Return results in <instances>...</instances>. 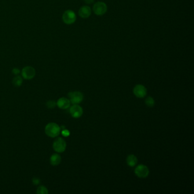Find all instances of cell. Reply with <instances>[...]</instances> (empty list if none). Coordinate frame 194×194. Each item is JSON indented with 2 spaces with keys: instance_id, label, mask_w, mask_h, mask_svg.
<instances>
[{
  "instance_id": "cell-1",
  "label": "cell",
  "mask_w": 194,
  "mask_h": 194,
  "mask_svg": "<svg viewBox=\"0 0 194 194\" xmlns=\"http://www.w3.org/2000/svg\"><path fill=\"white\" fill-rule=\"evenodd\" d=\"M61 130V127L57 124L51 123L46 126L45 133L49 137L55 138L60 134Z\"/></svg>"
},
{
  "instance_id": "cell-2",
  "label": "cell",
  "mask_w": 194,
  "mask_h": 194,
  "mask_svg": "<svg viewBox=\"0 0 194 194\" xmlns=\"http://www.w3.org/2000/svg\"><path fill=\"white\" fill-rule=\"evenodd\" d=\"M67 144L65 140L59 137L56 139L53 143V149L57 153H63L65 150Z\"/></svg>"
},
{
  "instance_id": "cell-3",
  "label": "cell",
  "mask_w": 194,
  "mask_h": 194,
  "mask_svg": "<svg viewBox=\"0 0 194 194\" xmlns=\"http://www.w3.org/2000/svg\"><path fill=\"white\" fill-rule=\"evenodd\" d=\"M134 172L135 175L140 178H145L149 174L148 167L144 164H139L135 168Z\"/></svg>"
},
{
  "instance_id": "cell-4",
  "label": "cell",
  "mask_w": 194,
  "mask_h": 194,
  "mask_svg": "<svg viewBox=\"0 0 194 194\" xmlns=\"http://www.w3.org/2000/svg\"><path fill=\"white\" fill-rule=\"evenodd\" d=\"M62 18L63 22L67 25H71L73 24L76 20L75 13L71 10H66L64 13Z\"/></svg>"
},
{
  "instance_id": "cell-5",
  "label": "cell",
  "mask_w": 194,
  "mask_h": 194,
  "mask_svg": "<svg viewBox=\"0 0 194 194\" xmlns=\"http://www.w3.org/2000/svg\"><path fill=\"white\" fill-rule=\"evenodd\" d=\"M70 102L73 104H78L80 103L84 98L83 94L79 91L71 92L68 94Z\"/></svg>"
},
{
  "instance_id": "cell-6",
  "label": "cell",
  "mask_w": 194,
  "mask_h": 194,
  "mask_svg": "<svg viewBox=\"0 0 194 194\" xmlns=\"http://www.w3.org/2000/svg\"><path fill=\"white\" fill-rule=\"evenodd\" d=\"M93 10L97 15H102L106 12L107 6L103 2H97L94 5Z\"/></svg>"
},
{
  "instance_id": "cell-7",
  "label": "cell",
  "mask_w": 194,
  "mask_h": 194,
  "mask_svg": "<svg viewBox=\"0 0 194 194\" xmlns=\"http://www.w3.org/2000/svg\"><path fill=\"white\" fill-rule=\"evenodd\" d=\"M35 75V70L32 67L27 66L22 69V76L25 79L31 80L34 77Z\"/></svg>"
},
{
  "instance_id": "cell-8",
  "label": "cell",
  "mask_w": 194,
  "mask_h": 194,
  "mask_svg": "<svg viewBox=\"0 0 194 194\" xmlns=\"http://www.w3.org/2000/svg\"><path fill=\"white\" fill-rule=\"evenodd\" d=\"M69 113L72 117L75 119H78L83 115V110L80 105L77 104H74L70 108Z\"/></svg>"
},
{
  "instance_id": "cell-9",
  "label": "cell",
  "mask_w": 194,
  "mask_h": 194,
  "mask_svg": "<svg viewBox=\"0 0 194 194\" xmlns=\"http://www.w3.org/2000/svg\"><path fill=\"white\" fill-rule=\"evenodd\" d=\"M133 93L136 97L143 98L145 97L147 94V89L143 85L138 84L134 87Z\"/></svg>"
},
{
  "instance_id": "cell-10",
  "label": "cell",
  "mask_w": 194,
  "mask_h": 194,
  "mask_svg": "<svg viewBox=\"0 0 194 194\" xmlns=\"http://www.w3.org/2000/svg\"><path fill=\"white\" fill-rule=\"evenodd\" d=\"M57 106L62 109H66L70 106L71 102L69 99L65 97L60 98L57 102Z\"/></svg>"
},
{
  "instance_id": "cell-11",
  "label": "cell",
  "mask_w": 194,
  "mask_h": 194,
  "mask_svg": "<svg viewBox=\"0 0 194 194\" xmlns=\"http://www.w3.org/2000/svg\"><path fill=\"white\" fill-rule=\"evenodd\" d=\"M91 8L88 6H83L79 10V15L83 18H88L91 15Z\"/></svg>"
},
{
  "instance_id": "cell-12",
  "label": "cell",
  "mask_w": 194,
  "mask_h": 194,
  "mask_svg": "<svg viewBox=\"0 0 194 194\" xmlns=\"http://www.w3.org/2000/svg\"><path fill=\"white\" fill-rule=\"evenodd\" d=\"M62 161L61 157L59 154H54L51 156L50 157V163L53 166H58L59 165Z\"/></svg>"
},
{
  "instance_id": "cell-13",
  "label": "cell",
  "mask_w": 194,
  "mask_h": 194,
  "mask_svg": "<svg viewBox=\"0 0 194 194\" xmlns=\"http://www.w3.org/2000/svg\"><path fill=\"white\" fill-rule=\"evenodd\" d=\"M127 162L128 166H129L130 167H134L137 164L138 162V160L137 158L134 155L130 154L127 157Z\"/></svg>"
},
{
  "instance_id": "cell-14",
  "label": "cell",
  "mask_w": 194,
  "mask_h": 194,
  "mask_svg": "<svg viewBox=\"0 0 194 194\" xmlns=\"http://www.w3.org/2000/svg\"><path fill=\"white\" fill-rule=\"evenodd\" d=\"M22 78L20 76H17L13 79V84L16 87H20L22 85Z\"/></svg>"
},
{
  "instance_id": "cell-15",
  "label": "cell",
  "mask_w": 194,
  "mask_h": 194,
  "mask_svg": "<svg viewBox=\"0 0 194 194\" xmlns=\"http://www.w3.org/2000/svg\"><path fill=\"white\" fill-rule=\"evenodd\" d=\"M145 104L146 105L149 106V107H153L155 105V101L153 99V98L152 97H147L145 100Z\"/></svg>"
},
{
  "instance_id": "cell-16",
  "label": "cell",
  "mask_w": 194,
  "mask_h": 194,
  "mask_svg": "<svg viewBox=\"0 0 194 194\" xmlns=\"http://www.w3.org/2000/svg\"><path fill=\"white\" fill-rule=\"evenodd\" d=\"M36 193L38 194H48L49 191L46 187L43 186H40L37 189Z\"/></svg>"
},
{
  "instance_id": "cell-17",
  "label": "cell",
  "mask_w": 194,
  "mask_h": 194,
  "mask_svg": "<svg viewBox=\"0 0 194 194\" xmlns=\"http://www.w3.org/2000/svg\"><path fill=\"white\" fill-rule=\"evenodd\" d=\"M56 105H57V102L54 100H50L46 103L47 106L48 107V108H50V109L54 108L56 106Z\"/></svg>"
},
{
  "instance_id": "cell-18",
  "label": "cell",
  "mask_w": 194,
  "mask_h": 194,
  "mask_svg": "<svg viewBox=\"0 0 194 194\" xmlns=\"http://www.w3.org/2000/svg\"><path fill=\"white\" fill-rule=\"evenodd\" d=\"M32 182L34 185H38L40 183V179L38 178H34L32 179Z\"/></svg>"
},
{
  "instance_id": "cell-19",
  "label": "cell",
  "mask_w": 194,
  "mask_h": 194,
  "mask_svg": "<svg viewBox=\"0 0 194 194\" xmlns=\"http://www.w3.org/2000/svg\"><path fill=\"white\" fill-rule=\"evenodd\" d=\"M62 134L65 137H68V136L69 135L70 133H69V131L68 130L63 129L62 130Z\"/></svg>"
},
{
  "instance_id": "cell-20",
  "label": "cell",
  "mask_w": 194,
  "mask_h": 194,
  "mask_svg": "<svg viewBox=\"0 0 194 194\" xmlns=\"http://www.w3.org/2000/svg\"><path fill=\"white\" fill-rule=\"evenodd\" d=\"M12 72H13V74L17 75L18 74H19V73H20V69H18V68H15L13 69V70H12Z\"/></svg>"
},
{
  "instance_id": "cell-21",
  "label": "cell",
  "mask_w": 194,
  "mask_h": 194,
  "mask_svg": "<svg viewBox=\"0 0 194 194\" xmlns=\"http://www.w3.org/2000/svg\"><path fill=\"white\" fill-rule=\"evenodd\" d=\"M84 1L87 4H91L94 2V0H84Z\"/></svg>"
}]
</instances>
